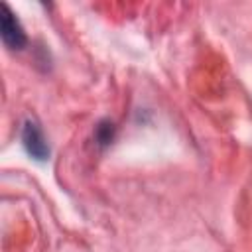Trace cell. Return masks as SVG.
I'll list each match as a JSON object with an SVG mask.
<instances>
[{"mask_svg":"<svg viewBox=\"0 0 252 252\" xmlns=\"http://www.w3.org/2000/svg\"><path fill=\"white\" fill-rule=\"evenodd\" d=\"M22 144L28 156L35 161H45L49 158V144L35 120H26L22 126Z\"/></svg>","mask_w":252,"mask_h":252,"instance_id":"7a4b0ae2","label":"cell"},{"mask_svg":"<svg viewBox=\"0 0 252 252\" xmlns=\"http://www.w3.org/2000/svg\"><path fill=\"white\" fill-rule=\"evenodd\" d=\"M114 136H116V128H114V124L110 120H100L96 124V128H94V142L100 148L110 146L112 140H114Z\"/></svg>","mask_w":252,"mask_h":252,"instance_id":"3957f363","label":"cell"},{"mask_svg":"<svg viewBox=\"0 0 252 252\" xmlns=\"http://www.w3.org/2000/svg\"><path fill=\"white\" fill-rule=\"evenodd\" d=\"M0 35H2L4 45L8 49H14V51L24 49L28 43V37H26L22 24L14 16V12L8 8V4L0 6Z\"/></svg>","mask_w":252,"mask_h":252,"instance_id":"6da1fadb","label":"cell"}]
</instances>
